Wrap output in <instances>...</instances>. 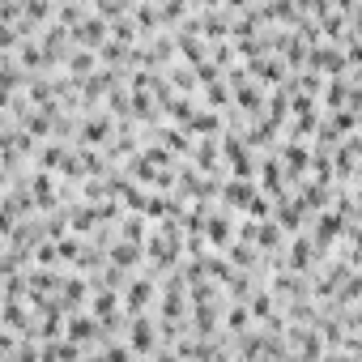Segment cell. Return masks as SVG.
I'll return each instance as SVG.
<instances>
[{"mask_svg":"<svg viewBox=\"0 0 362 362\" xmlns=\"http://www.w3.org/2000/svg\"><path fill=\"white\" fill-rule=\"evenodd\" d=\"M128 320H132V328H128V349H132V354H166V349L158 345V328H153L149 311L128 315Z\"/></svg>","mask_w":362,"mask_h":362,"instance_id":"obj_1","label":"cell"},{"mask_svg":"<svg viewBox=\"0 0 362 362\" xmlns=\"http://www.w3.org/2000/svg\"><path fill=\"white\" fill-rule=\"evenodd\" d=\"M153 294H158V286H153L149 273H145V277H132L128 290H124V298H119L124 315H141V311H149V307H153Z\"/></svg>","mask_w":362,"mask_h":362,"instance_id":"obj_2","label":"cell"},{"mask_svg":"<svg viewBox=\"0 0 362 362\" xmlns=\"http://www.w3.org/2000/svg\"><path fill=\"white\" fill-rule=\"evenodd\" d=\"M315 256H324V252L315 247V239H311L307 230H294V243L286 247V269H294V273H311Z\"/></svg>","mask_w":362,"mask_h":362,"instance_id":"obj_3","label":"cell"},{"mask_svg":"<svg viewBox=\"0 0 362 362\" xmlns=\"http://www.w3.org/2000/svg\"><path fill=\"white\" fill-rule=\"evenodd\" d=\"M98 332H103V324H98L94 311H73V315H64V337H69V341L94 349V337H98Z\"/></svg>","mask_w":362,"mask_h":362,"instance_id":"obj_4","label":"cell"},{"mask_svg":"<svg viewBox=\"0 0 362 362\" xmlns=\"http://www.w3.org/2000/svg\"><path fill=\"white\" fill-rule=\"evenodd\" d=\"M260 192V184H252V175H235L226 179V188H222V205L226 209H247V201Z\"/></svg>","mask_w":362,"mask_h":362,"instance_id":"obj_5","label":"cell"},{"mask_svg":"<svg viewBox=\"0 0 362 362\" xmlns=\"http://www.w3.org/2000/svg\"><path fill=\"white\" fill-rule=\"evenodd\" d=\"M69 35H73V39H77L81 47H98V43L107 39V18H103V13H90V9H86V18H81V22H77V26H73Z\"/></svg>","mask_w":362,"mask_h":362,"instance_id":"obj_6","label":"cell"},{"mask_svg":"<svg viewBox=\"0 0 362 362\" xmlns=\"http://www.w3.org/2000/svg\"><path fill=\"white\" fill-rule=\"evenodd\" d=\"M222 153L230 158V170H235V175H256V162H252L256 153L243 145V136H235V132L222 136Z\"/></svg>","mask_w":362,"mask_h":362,"instance_id":"obj_7","label":"cell"},{"mask_svg":"<svg viewBox=\"0 0 362 362\" xmlns=\"http://www.w3.org/2000/svg\"><path fill=\"white\" fill-rule=\"evenodd\" d=\"M64 69H69V77H86V73H94L98 69V52L94 47H73V52H64V60H60Z\"/></svg>","mask_w":362,"mask_h":362,"instance_id":"obj_8","label":"cell"},{"mask_svg":"<svg viewBox=\"0 0 362 362\" xmlns=\"http://www.w3.org/2000/svg\"><path fill=\"white\" fill-rule=\"evenodd\" d=\"M197 35H205V39H226V35H230V13L205 9V13L197 18Z\"/></svg>","mask_w":362,"mask_h":362,"instance_id":"obj_9","label":"cell"},{"mask_svg":"<svg viewBox=\"0 0 362 362\" xmlns=\"http://www.w3.org/2000/svg\"><path fill=\"white\" fill-rule=\"evenodd\" d=\"M218 124H222V119H218V111H214V107H201V111L192 107V115L184 119V128H188V132H201V136H218V132H222Z\"/></svg>","mask_w":362,"mask_h":362,"instance_id":"obj_10","label":"cell"},{"mask_svg":"<svg viewBox=\"0 0 362 362\" xmlns=\"http://www.w3.org/2000/svg\"><path fill=\"white\" fill-rule=\"evenodd\" d=\"M60 290H64V303H60V311L69 315V311H77V307L86 303V294H90V281H86V277H64V281H60Z\"/></svg>","mask_w":362,"mask_h":362,"instance_id":"obj_11","label":"cell"},{"mask_svg":"<svg viewBox=\"0 0 362 362\" xmlns=\"http://www.w3.org/2000/svg\"><path fill=\"white\" fill-rule=\"evenodd\" d=\"M243 303H247V311H252V320H260V324H264V320L273 315V290H269V286H260V290H252V294H247Z\"/></svg>","mask_w":362,"mask_h":362,"instance_id":"obj_12","label":"cell"},{"mask_svg":"<svg viewBox=\"0 0 362 362\" xmlns=\"http://www.w3.org/2000/svg\"><path fill=\"white\" fill-rule=\"evenodd\" d=\"M222 324H226V328H230L235 337H239V332H247V328H252V311H247V303H243V298H235V303L226 307Z\"/></svg>","mask_w":362,"mask_h":362,"instance_id":"obj_13","label":"cell"},{"mask_svg":"<svg viewBox=\"0 0 362 362\" xmlns=\"http://www.w3.org/2000/svg\"><path fill=\"white\" fill-rule=\"evenodd\" d=\"M35 205L39 209H52L56 205V175L52 170H39L35 175Z\"/></svg>","mask_w":362,"mask_h":362,"instance_id":"obj_14","label":"cell"},{"mask_svg":"<svg viewBox=\"0 0 362 362\" xmlns=\"http://www.w3.org/2000/svg\"><path fill=\"white\" fill-rule=\"evenodd\" d=\"M128 18H132L141 30H158V26H162V13H158V5H153V0H136Z\"/></svg>","mask_w":362,"mask_h":362,"instance_id":"obj_15","label":"cell"},{"mask_svg":"<svg viewBox=\"0 0 362 362\" xmlns=\"http://www.w3.org/2000/svg\"><path fill=\"white\" fill-rule=\"evenodd\" d=\"M107 136H111V115H94V119L81 124V141L86 145H103Z\"/></svg>","mask_w":362,"mask_h":362,"instance_id":"obj_16","label":"cell"},{"mask_svg":"<svg viewBox=\"0 0 362 362\" xmlns=\"http://www.w3.org/2000/svg\"><path fill=\"white\" fill-rule=\"evenodd\" d=\"M136 260H141V243L124 239V243H115V247H111V264H115V269H124V273H128V269H136Z\"/></svg>","mask_w":362,"mask_h":362,"instance_id":"obj_17","label":"cell"},{"mask_svg":"<svg viewBox=\"0 0 362 362\" xmlns=\"http://www.w3.org/2000/svg\"><path fill=\"white\" fill-rule=\"evenodd\" d=\"M205 226H209V230H205V235H209V243H230V239H235V230H230V226H235V218H230V214H214Z\"/></svg>","mask_w":362,"mask_h":362,"instance_id":"obj_18","label":"cell"},{"mask_svg":"<svg viewBox=\"0 0 362 362\" xmlns=\"http://www.w3.org/2000/svg\"><path fill=\"white\" fill-rule=\"evenodd\" d=\"M307 162H311V153H307L303 141L286 145V170H290V179H294V175H307Z\"/></svg>","mask_w":362,"mask_h":362,"instance_id":"obj_19","label":"cell"},{"mask_svg":"<svg viewBox=\"0 0 362 362\" xmlns=\"http://www.w3.org/2000/svg\"><path fill=\"white\" fill-rule=\"evenodd\" d=\"M22 18H26V22H47V18H56V0H22Z\"/></svg>","mask_w":362,"mask_h":362,"instance_id":"obj_20","label":"cell"},{"mask_svg":"<svg viewBox=\"0 0 362 362\" xmlns=\"http://www.w3.org/2000/svg\"><path fill=\"white\" fill-rule=\"evenodd\" d=\"M64 158H69L64 145H43V149H39V170H52V175H56V170L64 166Z\"/></svg>","mask_w":362,"mask_h":362,"instance_id":"obj_21","label":"cell"},{"mask_svg":"<svg viewBox=\"0 0 362 362\" xmlns=\"http://www.w3.org/2000/svg\"><path fill=\"white\" fill-rule=\"evenodd\" d=\"M158 141H162V149H175V153H188L192 149V141L179 128H158Z\"/></svg>","mask_w":362,"mask_h":362,"instance_id":"obj_22","label":"cell"},{"mask_svg":"<svg viewBox=\"0 0 362 362\" xmlns=\"http://www.w3.org/2000/svg\"><path fill=\"white\" fill-rule=\"evenodd\" d=\"M188 5H192V0H158V13H162V22H184Z\"/></svg>","mask_w":362,"mask_h":362,"instance_id":"obj_23","label":"cell"},{"mask_svg":"<svg viewBox=\"0 0 362 362\" xmlns=\"http://www.w3.org/2000/svg\"><path fill=\"white\" fill-rule=\"evenodd\" d=\"M205 90H209V94H205V107H214V111H218L222 103H230V86H226V77H218V81H209Z\"/></svg>","mask_w":362,"mask_h":362,"instance_id":"obj_24","label":"cell"},{"mask_svg":"<svg viewBox=\"0 0 362 362\" xmlns=\"http://www.w3.org/2000/svg\"><path fill=\"white\" fill-rule=\"evenodd\" d=\"M235 103H239L243 111H260L264 94H260V86H243V81H239V94H235Z\"/></svg>","mask_w":362,"mask_h":362,"instance_id":"obj_25","label":"cell"},{"mask_svg":"<svg viewBox=\"0 0 362 362\" xmlns=\"http://www.w3.org/2000/svg\"><path fill=\"white\" fill-rule=\"evenodd\" d=\"M22 115H26V132H30L35 141H43V136L52 132V115H47V111H43V115H35V111H22Z\"/></svg>","mask_w":362,"mask_h":362,"instance_id":"obj_26","label":"cell"},{"mask_svg":"<svg viewBox=\"0 0 362 362\" xmlns=\"http://www.w3.org/2000/svg\"><path fill=\"white\" fill-rule=\"evenodd\" d=\"M197 166L201 170H218V145L205 136V145H201V153H197Z\"/></svg>","mask_w":362,"mask_h":362,"instance_id":"obj_27","label":"cell"},{"mask_svg":"<svg viewBox=\"0 0 362 362\" xmlns=\"http://www.w3.org/2000/svg\"><path fill=\"white\" fill-rule=\"evenodd\" d=\"M18 39H22V35H18V26H13V22H0V52H13V47H18Z\"/></svg>","mask_w":362,"mask_h":362,"instance_id":"obj_28","label":"cell"},{"mask_svg":"<svg viewBox=\"0 0 362 362\" xmlns=\"http://www.w3.org/2000/svg\"><path fill=\"white\" fill-rule=\"evenodd\" d=\"M94 222H98V218H94V209H77V214H73V218H69V226H73V230H77V235H86V230H90V226H94Z\"/></svg>","mask_w":362,"mask_h":362,"instance_id":"obj_29","label":"cell"},{"mask_svg":"<svg viewBox=\"0 0 362 362\" xmlns=\"http://www.w3.org/2000/svg\"><path fill=\"white\" fill-rule=\"evenodd\" d=\"M124 239H132V243L145 239V222H141V214H132V218L124 222Z\"/></svg>","mask_w":362,"mask_h":362,"instance_id":"obj_30","label":"cell"},{"mask_svg":"<svg viewBox=\"0 0 362 362\" xmlns=\"http://www.w3.org/2000/svg\"><path fill=\"white\" fill-rule=\"evenodd\" d=\"M230 256H235L239 269H252V260H256V252H252L247 243H230Z\"/></svg>","mask_w":362,"mask_h":362,"instance_id":"obj_31","label":"cell"},{"mask_svg":"<svg viewBox=\"0 0 362 362\" xmlns=\"http://www.w3.org/2000/svg\"><path fill=\"white\" fill-rule=\"evenodd\" d=\"M13 226H18V218H13V209H9V205H0V235H9Z\"/></svg>","mask_w":362,"mask_h":362,"instance_id":"obj_32","label":"cell"},{"mask_svg":"<svg viewBox=\"0 0 362 362\" xmlns=\"http://www.w3.org/2000/svg\"><path fill=\"white\" fill-rule=\"evenodd\" d=\"M226 9H252V0H222Z\"/></svg>","mask_w":362,"mask_h":362,"instance_id":"obj_33","label":"cell"},{"mask_svg":"<svg viewBox=\"0 0 362 362\" xmlns=\"http://www.w3.org/2000/svg\"><path fill=\"white\" fill-rule=\"evenodd\" d=\"M192 5H201V9H218L222 0H192Z\"/></svg>","mask_w":362,"mask_h":362,"instance_id":"obj_34","label":"cell"},{"mask_svg":"<svg viewBox=\"0 0 362 362\" xmlns=\"http://www.w3.org/2000/svg\"><path fill=\"white\" fill-rule=\"evenodd\" d=\"M153 5H158V0H153Z\"/></svg>","mask_w":362,"mask_h":362,"instance_id":"obj_35","label":"cell"}]
</instances>
